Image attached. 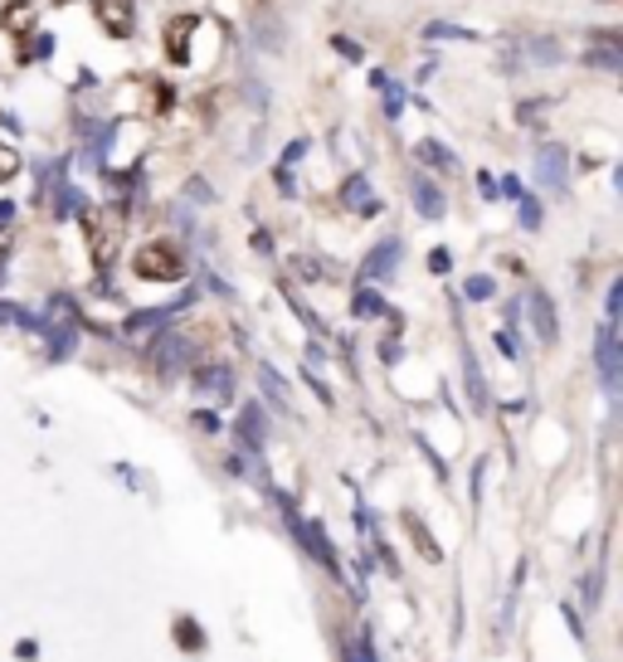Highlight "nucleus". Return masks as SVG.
Wrapping results in <instances>:
<instances>
[{"mask_svg":"<svg viewBox=\"0 0 623 662\" xmlns=\"http://www.w3.org/2000/svg\"><path fill=\"white\" fill-rule=\"evenodd\" d=\"M132 268H137V278H146V283H176V278L186 273V259H180V249H170L166 239H152L146 249H137Z\"/></svg>","mask_w":623,"mask_h":662,"instance_id":"f257e3e1","label":"nucleus"},{"mask_svg":"<svg viewBox=\"0 0 623 662\" xmlns=\"http://www.w3.org/2000/svg\"><path fill=\"white\" fill-rule=\"evenodd\" d=\"M93 15L107 34H117V40H127V34L137 30V6H132V0H93Z\"/></svg>","mask_w":623,"mask_h":662,"instance_id":"f03ea898","label":"nucleus"},{"mask_svg":"<svg viewBox=\"0 0 623 662\" xmlns=\"http://www.w3.org/2000/svg\"><path fill=\"white\" fill-rule=\"evenodd\" d=\"M190 34H195V15H176L166 24V59L170 64H186L190 59Z\"/></svg>","mask_w":623,"mask_h":662,"instance_id":"7ed1b4c3","label":"nucleus"},{"mask_svg":"<svg viewBox=\"0 0 623 662\" xmlns=\"http://www.w3.org/2000/svg\"><path fill=\"white\" fill-rule=\"evenodd\" d=\"M83 229H89V249H93L97 268H107V263H113V244H107V235H103V229H97V219H93V215L83 219Z\"/></svg>","mask_w":623,"mask_h":662,"instance_id":"20e7f679","label":"nucleus"},{"mask_svg":"<svg viewBox=\"0 0 623 662\" xmlns=\"http://www.w3.org/2000/svg\"><path fill=\"white\" fill-rule=\"evenodd\" d=\"M20 176V152L10 142H0V186H6V180H15Z\"/></svg>","mask_w":623,"mask_h":662,"instance_id":"39448f33","label":"nucleus"},{"mask_svg":"<svg viewBox=\"0 0 623 662\" xmlns=\"http://www.w3.org/2000/svg\"><path fill=\"white\" fill-rule=\"evenodd\" d=\"M6 24H10V30H24V24H30V10H10Z\"/></svg>","mask_w":623,"mask_h":662,"instance_id":"423d86ee","label":"nucleus"},{"mask_svg":"<svg viewBox=\"0 0 623 662\" xmlns=\"http://www.w3.org/2000/svg\"><path fill=\"white\" fill-rule=\"evenodd\" d=\"M6 249H10V225H0V259H6Z\"/></svg>","mask_w":623,"mask_h":662,"instance_id":"0eeeda50","label":"nucleus"}]
</instances>
